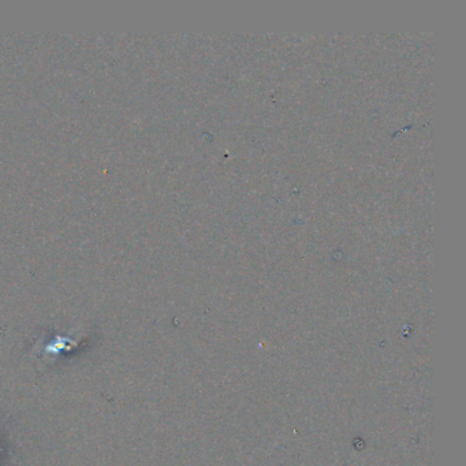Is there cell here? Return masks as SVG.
Masks as SVG:
<instances>
[{
    "mask_svg": "<svg viewBox=\"0 0 466 466\" xmlns=\"http://www.w3.org/2000/svg\"><path fill=\"white\" fill-rule=\"evenodd\" d=\"M79 340H74L72 337H62L55 335L50 339L47 343H37V347L34 350V354L37 357H55L58 354H62L63 352H69L70 349L76 347Z\"/></svg>",
    "mask_w": 466,
    "mask_h": 466,
    "instance_id": "6da1fadb",
    "label": "cell"
}]
</instances>
